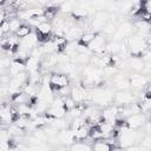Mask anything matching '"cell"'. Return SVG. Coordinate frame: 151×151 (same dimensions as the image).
<instances>
[{
  "label": "cell",
  "mask_w": 151,
  "mask_h": 151,
  "mask_svg": "<svg viewBox=\"0 0 151 151\" xmlns=\"http://www.w3.org/2000/svg\"><path fill=\"white\" fill-rule=\"evenodd\" d=\"M127 47L130 55L142 57L147 50H150V34L149 35H130L127 39Z\"/></svg>",
  "instance_id": "6da1fadb"
},
{
  "label": "cell",
  "mask_w": 151,
  "mask_h": 151,
  "mask_svg": "<svg viewBox=\"0 0 151 151\" xmlns=\"http://www.w3.org/2000/svg\"><path fill=\"white\" fill-rule=\"evenodd\" d=\"M113 94H114V93H113L112 90L98 87L97 90L93 91V93H90L88 100H91L92 103H94V104H97V105L109 106V105L112 104Z\"/></svg>",
  "instance_id": "7a4b0ae2"
},
{
  "label": "cell",
  "mask_w": 151,
  "mask_h": 151,
  "mask_svg": "<svg viewBox=\"0 0 151 151\" xmlns=\"http://www.w3.org/2000/svg\"><path fill=\"white\" fill-rule=\"evenodd\" d=\"M132 32H133V25L130 21H122L117 26L114 33L112 34V40L122 41L123 39L129 38L132 34Z\"/></svg>",
  "instance_id": "3957f363"
},
{
  "label": "cell",
  "mask_w": 151,
  "mask_h": 151,
  "mask_svg": "<svg viewBox=\"0 0 151 151\" xmlns=\"http://www.w3.org/2000/svg\"><path fill=\"white\" fill-rule=\"evenodd\" d=\"M149 113H144V112H140V113H136V114H131L129 117L125 118V125L129 127V129H133V130H137L139 127H143V125L145 124L146 120H149Z\"/></svg>",
  "instance_id": "277c9868"
},
{
  "label": "cell",
  "mask_w": 151,
  "mask_h": 151,
  "mask_svg": "<svg viewBox=\"0 0 151 151\" xmlns=\"http://www.w3.org/2000/svg\"><path fill=\"white\" fill-rule=\"evenodd\" d=\"M137 96L133 94L132 92L127 91V90H119L118 92H116L113 94V99L112 103L117 106H123V105H127L132 101H136Z\"/></svg>",
  "instance_id": "5b68a950"
},
{
  "label": "cell",
  "mask_w": 151,
  "mask_h": 151,
  "mask_svg": "<svg viewBox=\"0 0 151 151\" xmlns=\"http://www.w3.org/2000/svg\"><path fill=\"white\" fill-rule=\"evenodd\" d=\"M109 17H110V13L107 11H104V9L97 11L91 21V28H93V32H101L103 27L109 21Z\"/></svg>",
  "instance_id": "8992f818"
},
{
  "label": "cell",
  "mask_w": 151,
  "mask_h": 151,
  "mask_svg": "<svg viewBox=\"0 0 151 151\" xmlns=\"http://www.w3.org/2000/svg\"><path fill=\"white\" fill-rule=\"evenodd\" d=\"M70 85V78L68 76H66L65 73L61 72H54L53 74L50 76V86L53 90V92H55L57 90Z\"/></svg>",
  "instance_id": "52a82bcc"
},
{
  "label": "cell",
  "mask_w": 151,
  "mask_h": 151,
  "mask_svg": "<svg viewBox=\"0 0 151 151\" xmlns=\"http://www.w3.org/2000/svg\"><path fill=\"white\" fill-rule=\"evenodd\" d=\"M129 83H130V87L136 90H142L149 85V77L146 74L132 73L129 76Z\"/></svg>",
  "instance_id": "ba28073f"
},
{
  "label": "cell",
  "mask_w": 151,
  "mask_h": 151,
  "mask_svg": "<svg viewBox=\"0 0 151 151\" xmlns=\"http://www.w3.org/2000/svg\"><path fill=\"white\" fill-rule=\"evenodd\" d=\"M38 35L37 32H31L28 35L21 38V40L19 41V48L25 50L27 52H31L38 44Z\"/></svg>",
  "instance_id": "9c48e42d"
},
{
  "label": "cell",
  "mask_w": 151,
  "mask_h": 151,
  "mask_svg": "<svg viewBox=\"0 0 151 151\" xmlns=\"http://www.w3.org/2000/svg\"><path fill=\"white\" fill-rule=\"evenodd\" d=\"M57 137H58L59 143H61V144H72V143H74L77 140L76 136H74V132L71 129H68V127L61 129L58 132Z\"/></svg>",
  "instance_id": "30bf717a"
},
{
  "label": "cell",
  "mask_w": 151,
  "mask_h": 151,
  "mask_svg": "<svg viewBox=\"0 0 151 151\" xmlns=\"http://www.w3.org/2000/svg\"><path fill=\"white\" fill-rule=\"evenodd\" d=\"M106 44V38H105V34H103L101 32H96V35L94 38L91 40V42L87 45L88 50L92 51V52H96L97 50L104 47Z\"/></svg>",
  "instance_id": "8fae6325"
},
{
  "label": "cell",
  "mask_w": 151,
  "mask_h": 151,
  "mask_svg": "<svg viewBox=\"0 0 151 151\" xmlns=\"http://www.w3.org/2000/svg\"><path fill=\"white\" fill-rule=\"evenodd\" d=\"M113 83L114 86L119 90H129L130 88V83H129V77H126L124 73H116L113 76Z\"/></svg>",
  "instance_id": "7c38bea8"
},
{
  "label": "cell",
  "mask_w": 151,
  "mask_h": 151,
  "mask_svg": "<svg viewBox=\"0 0 151 151\" xmlns=\"http://www.w3.org/2000/svg\"><path fill=\"white\" fill-rule=\"evenodd\" d=\"M125 65L129 66L131 70H133L136 72H140L144 68V61H143V59L140 57H133V55H131L129 59L125 60Z\"/></svg>",
  "instance_id": "4fadbf2b"
},
{
  "label": "cell",
  "mask_w": 151,
  "mask_h": 151,
  "mask_svg": "<svg viewBox=\"0 0 151 151\" xmlns=\"http://www.w3.org/2000/svg\"><path fill=\"white\" fill-rule=\"evenodd\" d=\"M66 112H67V109L65 106H51L50 105L44 113L53 118H64L66 116Z\"/></svg>",
  "instance_id": "5bb4252c"
},
{
  "label": "cell",
  "mask_w": 151,
  "mask_h": 151,
  "mask_svg": "<svg viewBox=\"0 0 151 151\" xmlns=\"http://www.w3.org/2000/svg\"><path fill=\"white\" fill-rule=\"evenodd\" d=\"M92 149L97 150V151H110V150H114V149H120L119 145H114L109 140H101L98 139L96 140V143L92 145Z\"/></svg>",
  "instance_id": "9a60e30c"
},
{
  "label": "cell",
  "mask_w": 151,
  "mask_h": 151,
  "mask_svg": "<svg viewBox=\"0 0 151 151\" xmlns=\"http://www.w3.org/2000/svg\"><path fill=\"white\" fill-rule=\"evenodd\" d=\"M39 68H40V58L34 55L27 57V59L25 60V70L32 73V72L39 71Z\"/></svg>",
  "instance_id": "2e32d148"
},
{
  "label": "cell",
  "mask_w": 151,
  "mask_h": 151,
  "mask_svg": "<svg viewBox=\"0 0 151 151\" xmlns=\"http://www.w3.org/2000/svg\"><path fill=\"white\" fill-rule=\"evenodd\" d=\"M26 71L25 70V61L24 60H20V59H14L11 61V65L8 67V73L11 76H15L18 73H21Z\"/></svg>",
  "instance_id": "e0dca14e"
},
{
  "label": "cell",
  "mask_w": 151,
  "mask_h": 151,
  "mask_svg": "<svg viewBox=\"0 0 151 151\" xmlns=\"http://www.w3.org/2000/svg\"><path fill=\"white\" fill-rule=\"evenodd\" d=\"M77 6H78V1H77V0H65V1L59 6V9H60L63 13H71Z\"/></svg>",
  "instance_id": "ac0fdd59"
},
{
  "label": "cell",
  "mask_w": 151,
  "mask_h": 151,
  "mask_svg": "<svg viewBox=\"0 0 151 151\" xmlns=\"http://www.w3.org/2000/svg\"><path fill=\"white\" fill-rule=\"evenodd\" d=\"M105 47H106V51L109 54L111 55H116L119 53L120 51V41H114V40H111L110 42L105 44Z\"/></svg>",
  "instance_id": "d6986e66"
},
{
  "label": "cell",
  "mask_w": 151,
  "mask_h": 151,
  "mask_svg": "<svg viewBox=\"0 0 151 151\" xmlns=\"http://www.w3.org/2000/svg\"><path fill=\"white\" fill-rule=\"evenodd\" d=\"M88 131H90V127H87L86 124L83 125V126H80V127H78V129L74 131L76 139H77V140H84L85 138L88 137Z\"/></svg>",
  "instance_id": "ffe728a7"
},
{
  "label": "cell",
  "mask_w": 151,
  "mask_h": 151,
  "mask_svg": "<svg viewBox=\"0 0 151 151\" xmlns=\"http://www.w3.org/2000/svg\"><path fill=\"white\" fill-rule=\"evenodd\" d=\"M70 149L73 150V151H88V150L92 149V146L88 145V144H86V143L76 140L74 143H72V145L70 146Z\"/></svg>",
  "instance_id": "44dd1931"
},
{
  "label": "cell",
  "mask_w": 151,
  "mask_h": 151,
  "mask_svg": "<svg viewBox=\"0 0 151 151\" xmlns=\"http://www.w3.org/2000/svg\"><path fill=\"white\" fill-rule=\"evenodd\" d=\"M94 35H96V32H93V31L83 32V34L80 35V38L78 39V41H79L80 44H84V45L87 46V45L91 42V40L94 38Z\"/></svg>",
  "instance_id": "7402d4cb"
},
{
  "label": "cell",
  "mask_w": 151,
  "mask_h": 151,
  "mask_svg": "<svg viewBox=\"0 0 151 151\" xmlns=\"http://www.w3.org/2000/svg\"><path fill=\"white\" fill-rule=\"evenodd\" d=\"M31 32H32L31 26L25 25V24H21V25H20V27H19V28L15 31V35H17L18 38H24V37L28 35Z\"/></svg>",
  "instance_id": "603a6c76"
},
{
  "label": "cell",
  "mask_w": 151,
  "mask_h": 151,
  "mask_svg": "<svg viewBox=\"0 0 151 151\" xmlns=\"http://www.w3.org/2000/svg\"><path fill=\"white\" fill-rule=\"evenodd\" d=\"M116 28H117V25H114V24H113V22H111V21H107V22H106V25L103 27L101 33H103V34H105V35H112V34L114 33Z\"/></svg>",
  "instance_id": "cb8c5ba5"
},
{
  "label": "cell",
  "mask_w": 151,
  "mask_h": 151,
  "mask_svg": "<svg viewBox=\"0 0 151 151\" xmlns=\"http://www.w3.org/2000/svg\"><path fill=\"white\" fill-rule=\"evenodd\" d=\"M9 22V32L15 33V31L20 27L21 25V20L19 18H12V19H7Z\"/></svg>",
  "instance_id": "d4e9b609"
},
{
  "label": "cell",
  "mask_w": 151,
  "mask_h": 151,
  "mask_svg": "<svg viewBox=\"0 0 151 151\" xmlns=\"http://www.w3.org/2000/svg\"><path fill=\"white\" fill-rule=\"evenodd\" d=\"M142 140V143H140V145L145 149V150H150L151 149V136L150 134H145V136H143L142 138H140Z\"/></svg>",
  "instance_id": "484cf974"
},
{
  "label": "cell",
  "mask_w": 151,
  "mask_h": 151,
  "mask_svg": "<svg viewBox=\"0 0 151 151\" xmlns=\"http://www.w3.org/2000/svg\"><path fill=\"white\" fill-rule=\"evenodd\" d=\"M0 26H1L2 31H4V33L9 32V22H8V20H7V19L2 20V21H1V24H0Z\"/></svg>",
  "instance_id": "4316f807"
},
{
  "label": "cell",
  "mask_w": 151,
  "mask_h": 151,
  "mask_svg": "<svg viewBox=\"0 0 151 151\" xmlns=\"http://www.w3.org/2000/svg\"><path fill=\"white\" fill-rule=\"evenodd\" d=\"M5 19H6L5 12H2V11H1V12H0V24H1V21H2V20H5Z\"/></svg>",
  "instance_id": "83f0119b"
},
{
  "label": "cell",
  "mask_w": 151,
  "mask_h": 151,
  "mask_svg": "<svg viewBox=\"0 0 151 151\" xmlns=\"http://www.w3.org/2000/svg\"><path fill=\"white\" fill-rule=\"evenodd\" d=\"M37 2L38 4H47V2H51V0H37Z\"/></svg>",
  "instance_id": "f1b7e54d"
},
{
  "label": "cell",
  "mask_w": 151,
  "mask_h": 151,
  "mask_svg": "<svg viewBox=\"0 0 151 151\" xmlns=\"http://www.w3.org/2000/svg\"><path fill=\"white\" fill-rule=\"evenodd\" d=\"M4 34H5V33H4V31H2V28H1V26H0V38H2Z\"/></svg>",
  "instance_id": "f546056e"
},
{
  "label": "cell",
  "mask_w": 151,
  "mask_h": 151,
  "mask_svg": "<svg viewBox=\"0 0 151 151\" xmlns=\"http://www.w3.org/2000/svg\"><path fill=\"white\" fill-rule=\"evenodd\" d=\"M5 4H6V0H0V6H2Z\"/></svg>",
  "instance_id": "4dcf8cb0"
}]
</instances>
